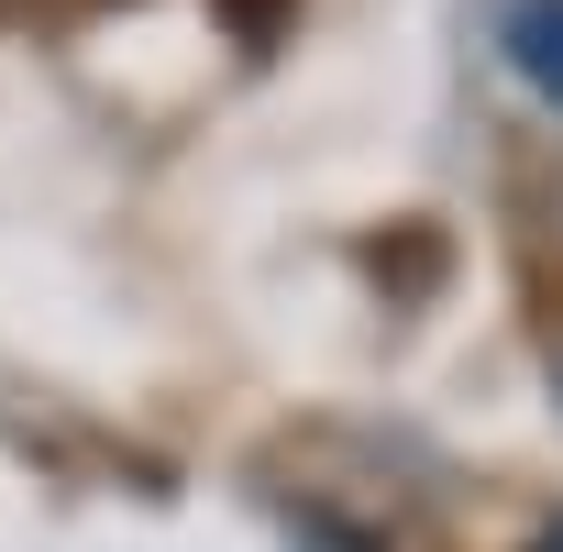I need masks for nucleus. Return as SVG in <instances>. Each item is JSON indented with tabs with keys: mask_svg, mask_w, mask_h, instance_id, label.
<instances>
[{
	"mask_svg": "<svg viewBox=\"0 0 563 552\" xmlns=\"http://www.w3.org/2000/svg\"><path fill=\"white\" fill-rule=\"evenodd\" d=\"M497 56L519 67L530 100L563 111V0H497Z\"/></svg>",
	"mask_w": 563,
	"mask_h": 552,
	"instance_id": "nucleus-1",
	"label": "nucleus"
},
{
	"mask_svg": "<svg viewBox=\"0 0 563 552\" xmlns=\"http://www.w3.org/2000/svg\"><path fill=\"white\" fill-rule=\"evenodd\" d=\"M530 552H563V519H552V530H541V541H530Z\"/></svg>",
	"mask_w": 563,
	"mask_h": 552,
	"instance_id": "nucleus-2",
	"label": "nucleus"
}]
</instances>
